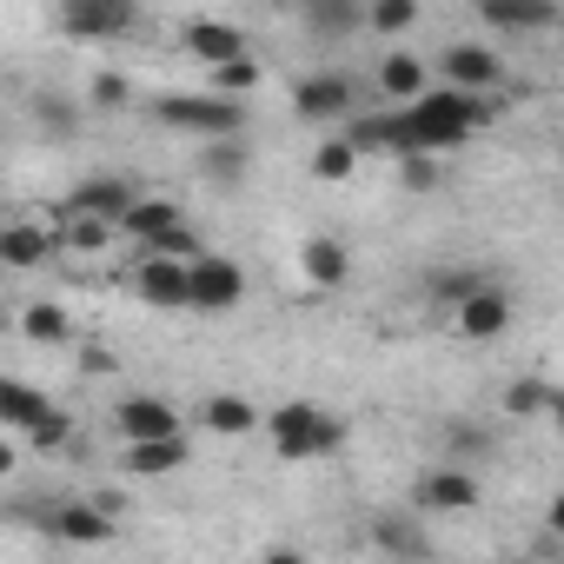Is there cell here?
Instances as JSON below:
<instances>
[{
	"instance_id": "ba28073f",
	"label": "cell",
	"mask_w": 564,
	"mask_h": 564,
	"mask_svg": "<svg viewBox=\"0 0 564 564\" xmlns=\"http://www.w3.org/2000/svg\"><path fill=\"white\" fill-rule=\"evenodd\" d=\"M478 21L498 28V34H551L557 0H478Z\"/></svg>"
},
{
	"instance_id": "e575fe53",
	"label": "cell",
	"mask_w": 564,
	"mask_h": 564,
	"mask_svg": "<svg viewBox=\"0 0 564 564\" xmlns=\"http://www.w3.org/2000/svg\"><path fill=\"white\" fill-rule=\"evenodd\" d=\"M471 286H478V272H438V279H432V293H438L445 306H458Z\"/></svg>"
},
{
	"instance_id": "44dd1931",
	"label": "cell",
	"mask_w": 564,
	"mask_h": 564,
	"mask_svg": "<svg viewBox=\"0 0 564 564\" xmlns=\"http://www.w3.org/2000/svg\"><path fill=\"white\" fill-rule=\"evenodd\" d=\"M306 28L319 41H346L352 28H366V8L359 0H306Z\"/></svg>"
},
{
	"instance_id": "f1b7e54d",
	"label": "cell",
	"mask_w": 564,
	"mask_h": 564,
	"mask_svg": "<svg viewBox=\"0 0 564 564\" xmlns=\"http://www.w3.org/2000/svg\"><path fill=\"white\" fill-rule=\"evenodd\" d=\"M21 326H28V339H41V346H61V339H67V313H61L54 300H34V306L21 313Z\"/></svg>"
},
{
	"instance_id": "9c48e42d",
	"label": "cell",
	"mask_w": 564,
	"mask_h": 564,
	"mask_svg": "<svg viewBox=\"0 0 564 564\" xmlns=\"http://www.w3.org/2000/svg\"><path fill=\"white\" fill-rule=\"evenodd\" d=\"M300 120H352V80L346 74H313L293 87Z\"/></svg>"
},
{
	"instance_id": "d590c367",
	"label": "cell",
	"mask_w": 564,
	"mask_h": 564,
	"mask_svg": "<svg viewBox=\"0 0 564 564\" xmlns=\"http://www.w3.org/2000/svg\"><path fill=\"white\" fill-rule=\"evenodd\" d=\"M94 107H127V74H100L94 80Z\"/></svg>"
},
{
	"instance_id": "7402d4cb",
	"label": "cell",
	"mask_w": 564,
	"mask_h": 564,
	"mask_svg": "<svg viewBox=\"0 0 564 564\" xmlns=\"http://www.w3.org/2000/svg\"><path fill=\"white\" fill-rule=\"evenodd\" d=\"M54 399L41 392V386H21V379H0V425H14V432H28L41 412H47Z\"/></svg>"
},
{
	"instance_id": "d4e9b609",
	"label": "cell",
	"mask_w": 564,
	"mask_h": 564,
	"mask_svg": "<svg viewBox=\"0 0 564 564\" xmlns=\"http://www.w3.org/2000/svg\"><path fill=\"white\" fill-rule=\"evenodd\" d=\"M379 87H386L392 100H412V94L425 87V61H412V54H386V61H379Z\"/></svg>"
},
{
	"instance_id": "4fadbf2b",
	"label": "cell",
	"mask_w": 564,
	"mask_h": 564,
	"mask_svg": "<svg viewBox=\"0 0 564 564\" xmlns=\"http://www.w3.org/2000/svg\"><path fill=\"white\" fill-rule=\"evenodd\" d=\"M47 531L67 538V544H107L113 538V511H100V505H54Z\"/></svg>"
},
{
	"instance_id": "74e56055",
	"label": "cell",
	"mask_w": 564,
	"mask_h": 564,
	"mask_svg": "<svg viewBox=\"0 0 564 564\" xmlns=\"http://www.w3.org/2000/svg\"><path fill=\"white\" fill-rule=\"evenodd\" d=\"M452 452H485V432H471V425H452Z\"/></svg>"
},
{
	"instance_id": "d6986e66",
	"label": "cell",
	"mask_w": 564,
	"mask_h": 564,
	"mask_svg": "<svg viewBox=\"0 0 564 564\" xmlns=\"http://www.w3.org/2000/svg\"><path fill=\"white\" fill-rule=\"evenodd\" d=\"M120 432H127V438H160V432H180V412H173L166 399L140 392V399L120 405Z\"/></svg>"
},
{
	"instance_id": "7a4b0ae2",
	"label": "cell",
	"mask_w": 564,
	"mask_h": 564,
	"mask_svg": "<svg viewBox=\"0 0 564 564\" xmlns=\"http://www.w3.org/2000/svg\"><path fill=\"white\" fill-rule=\"evenodd\" d=\"M339 445H346V425L313 399H293V405L272 412V452L279 458H326Z\"/></svg>"
},
{
	"instance_id": "277c9868",
	"label": "cell",
	"mask_w": 564,
	"mask_h": 564,
	"mask_svg": "<svg viewBox=\"0 0 564 564\" xmlns=\"http://www.w3.org/2000/svg\"><path fill=\"white\" fill-rule=\"evenodd\" d=\"M246 300V272L219 252H193L186 259V306L193 313H232Z\"/></svg>"
},
{
	"instance_id": "836d02e7",
	"label": "cell",
	"mask_w": 564,
	"mask_h": 564,
	"mask_svg": "<svg viewBox=\"0 0 564 564\" xmlns=\"http://www.w3.org/2000/svg\"><path fill=\"white\" fill-rule=\"evenodd\" d=\"M107 226H113V219H100V213H74V219H67V246H74V252H100V246H107Z\"/></svg>"
},
{
	"instance_id": "8fae6325",
	"label": "cell",
	"mask_w": 564,
	"mask_h": 564,
	"mask_svg": "<svg viewBox=\"0 0 564 564\" xmlns=\"http://www.w3.org/2000/svg\"><path fill=\"white\" fill-rule=\"evenodd\" d=\"M133 478H166L186 465V438L180 432H160V438H127V458H120Z\"/></svg>"
},
{
	"instance_id": "484cf974",
	"label": "cell",
	"mask_w": 564,
	"mask_h": 564,
	"mask_svg": "<svg viewBox=\"0 0 564 564\" xmlns=\"http://www.w3.org/2000/svg\"><path fill=\"white\" fill-rule=\"evenodd\" d=\"M252 87H259V61H252V54H232V61L213 67V94L239 100V94H252Z\"/></svg>"
},
{
	"instance_id": "5b68a950",
	"label": "cell",
	"mask_w": 564,
	"mask_h": 564,
	"mask_svg": "<svg viewBox=\"0 0 564 564\" xmlns=\"http://www.w3.org/2000/svg\"><path fill=\"white\" fill-rule=\"evenodd\" d=\"M133 28V0H67L61 34L67 41H120Z\"/></svg>"
},
{
	"instance_id": "9a60e30c",
	"label": "cell",
	"mask_w": 564,
	"mask_h": 564,
	"mask_svg": "<svg viewBox=\"0 0 564 564\" xmlns=\"http://www.w3.org/2000/svg\"><path fill=\"white\" fill-rule=\"evenodd\" d=\"M445 80L465 87V94H485V87L505 80V67H498L491 47H445Z\"/></svg>"
},
{
	"instance_id": "2e32d148",
	"label": "cell",
	"mask_w": 564,
	"mask_h": 564,
	"mask_svg": "<svg viewBox=\"0 0 564 564\" xmlns=\"http://www.w3.org/2000/svg\"><path fill=\"white\" fill-rule=\"evenodd\" d=\"M199 166H206V180L239 186V180L252 173V153H246V140H239V133H213V140L199 147Z\"/></svg>"
},
{
	"instance_id": "6da1fadb",
	"label": "cell",
	"mask_w": 564,
	"mask_h": 564,
	"mask_svg": "<svg viewBox=\"0 0 564 564\" xmlns=\"http://www.w3.org/2000/svg\"><path fill=\"white\" fill-rule=\"evenodd\" d=\"M485 120V100L465 87H419L405 100V113H392V153H452L471 140V127Z\"/></svg>"
},
{
	"instance_id": "ffe728a7",
	"label": "cell",
	"mask_w": 564,
	"mask_h": 564,
	"mask_svg": "<svg viewBox=\"0 0 564 564\" xmlns=\"http://www.w3.org/2000/svg\"><path fill=\"white\" fill-rule=\"evenodd\" d=\"M300 265H306L313 286H346V279H352V252L339 239H306L300 246Z\"/></svg>"
},
{
	"instance_id": "8992f818",
	"label": "cell",
	"mask_w": 564,
	"mask_h": 564,
	"mask_svg": "<svg viewBox=\"0 0 564 564\" xmlns=\"http://www.w3.org/2000/svg\"><path fill=\"white\" fill-rule=\"evenodd\" d=\"M133 293H140L147 306H160V313H180V306H186V259L147 252L140 272H133Z\"/></svg>"
},
{
	"instance_id": "ac0fdd59",
	"label": "cell",
	"mask_w": 564,
	"mask_h": 564,
	"mask_svg": "<svg viewBox=\"0 0 564 564\" xmlns=\"http://www.w3.org/2000/svg\"><path fill=\"white\" fill-rule=\"evenodd\" d=\"M127 206H133V186H127V180H113V173H94V180H80V186H74V213L120 219Z\"/></svg>"
},
{
	"instance_id": "52a82bcc",
	"label": "cell",
	"mask_w": 564,
	"mask_h": 564,
	"mask_svg": "<svg viewBox=\"0 0 564 564\" xmlns=\"http://www.w3.org/2000/svg\"><path fill=\"white\" fill-rule=\"evenodd\" d=\"M452 313H458V333H465V339H498V333L511 326V293L491 286V279H478V286H471Z\"/></svg>"
},
{
	"instance_id": "4316f807",
	"label": "cell",
	"mask_w": 564,
	"mask_h": 564,
	"mask_svg": "<svg viewBox=\"0 0 564 564\" xmlns=\"http://www.w3.org/2000/svg\"><path fill=\"white\" fill-rule=\"evenodd\" d=\"M505 405H511L518 419H538V412L557 405V392H551V379H511V386H505Z\"/></svg>"
},
{
	"instance_id": "cb8c5ba5",
	"label": "cell",
	"mask_w": 564,
	"mask_h": 564,
	"mask_svg": "<svg viewBox=\"0 0 564 564\" xmlns=\"http://www.w3.org/2000/svg\"><path fill=\"white\" fill-rule=\"evenodd\" d=\"M372 538H379L386 551H399V557H425V551H432V538H425L412 518H399V511H386V518L372 524Z\"/></svg>"
},
{
	"instance_id": "f35d334b",
	"label": "cell",
	"mask_w": 564,
	"mask_h": 564,
	"mask_svg": "<svg viewBox=\"0 0 564 564\" xmlns=\"http://www.w3.org/2000/svg\"><path fill=\"white\" fill-rule=\"evenodd\" d=\"M14 471V445H0V478H8Z\"/></svg>"
},
{
	"instance_id": "3957f363",
	"label": "cell",
	"mask_w": 564,
	"mask_h": 564,
	"mask_svg": "<svg viewBox=\"0 0 564 564\" xmlns=\"http://www.w3.org/2000/svg\"><path fill=\"white\" fill-rule=\"evenodd\" d=\"M153 113H160V127H180L193 140H213V133H239L246 127L239 100H226V94H166Z\"/></svg>"
},
{
	"instance_id": "f546056e",
	"label": "cell",
	"mask_w": 564,
	"mask_h": 564,
	"mask_svg": "<svg viewBox=\"0 0 564 564\" xmlns=\"http://www.w3.org/2000/svg\"><path fill=\"white\" fill-rule=\"evenodd\" d=\"M67 438H74V419H67L61 405H47V412L28 425V445H34V452H61Z\"/></svg>"
},
{
	"instance_id": "30bf717a",
	"label": "cell",
	"mask_w": 564,
	"mask_h": 564,
	"mask_svg": "<svg viewBox=\"0 0 564 564\" xmlns=\"http://www.w3.org/2000/svg\"><path fill=\"white\" fill-rule=\"evenodd\" d=\"M471 505H478V478L458 471V458L419 478V511H471Z\"/></svg>"
},
{
	"instance_id": "8d00e7d4",
	"label": "cell",
	"mask_w": 564,
	"mask_h": 564,
	"mask_svg": "<svg viewBox=\"0 0 564 564\" xmlns=\"http://www.w3.org/2000/svg\"><path fill=\"white\" fill-rule=\"evenodd\" d=\"M80 372H113V352H107V346H87V352H80Z\"/></svg>"
},
{
	"instance_id": "1f68e13d",
	"label": "cell",
	"mask_w": 564,
	"mask_h": 564,
	"mask_svg": "<svg viewBox=\"0 0 564 564\" xmlns=\"http://www.w3.org/2000/svg\"><path fill=\"white\" fill-rule=\"evenodd\" d=\"M34 120H41L54 140H67V133H74V100H61V94H34Z\"/></svg>"
},
{
	"instance_id": "83f0119b",
	"label": "cell",
	"mask_w": 564,
	"mask_h": 564,
	"mask_svg": "<svg viewBox=\"0 0 564 564\" xmlns=\"http://www.w3.org/2000/svg\"><path fill=\"white\" fill-rule=\"evenodd\" d=\"M366 28H372V34H405V28H419V0H372V8H366Z\"/></svg>"
},
{
	"instance_id": "d6a6232c",
	"label": "cell",
	"mask_w": 564,
	"mask_h": 564,
	"mask_svg": "<svg viewBox=\"0 0 564 564\" xmlns=\"http://www.w3.org/2000/svg\"><path fill=\"white\" fill-rule=\"evenodd\" d=\"M392 160H399L405 193H432V186H438V160H432V153H392Z\"/></svg>"
},
{
	"instance_id": "7c38bea8",
	"label": "cell",
	"mask_w": 564,
	"mask_h": 564,
	"mask_svg": "<svg viewBox=\"0 0 564 564\" xmlns=\"http://www.w3.org/2000/svg\"><path fill=\"white\" fill-rule=\"evenodd\" d=\"M54 246H61V239H54L41 219H14V226H0V265H21V272H28V265H47V259H54Z\"/></svg>"
},
{
	"instance_id": "603a6c76",
	"label": "cell",
	"mask_w": 564,
	"mask_h": 564,
	"mask_svg": "<svg viewBox=\"0 0 564 564\" xmlns=\"http://www.w3.org/2000/svg\"><path fill=\"white\" fill-rule=\"evenodd\" d=\"M199 419H206V425H213L219 438H246V432L259 425V412H252V405H246L239 392H213V399L199 405Z\"/></svg>"
},
{
	"instance_id": "4dcf8cb0",
	"label": "cell",
	"mask_w": 564,
	"mask_h": 564,
	"mask_svg": "<svg viewBox=\"0 0 564 564\" xmlns=\"http://www.w3.org/2000/svg\"><path fill=\"white\" fill-rule=\"evenodd\" d=\"M352 166H359V147H352V140H326V147L313 153V173H319V180H352Z\"/></svg>"
},
{
	"instance_id": "e0dca14e",
	"label": "cell",
	"mask_w": 564,
	"mask_h": 564,
	"mask_svg": "<svg viewBox=\"0 0 564 564\" xmlns=\"http://www.w3.org/2000/svg\"><path fill=\"white\" fill-rule=\"evenodd\" d=\"M120 226L140 239V246H153L160 232H173V226H186V213L173 206V199H147V193H133V206L120 213Z\"/></svg>"
},
{
	"instance_id": "5bb4252c",
	"label": "cell",
	"mask_w": 564,
	"mask_h": 564,
	"mask_svg": "<svg viewBox=\"0 0 564 564\" xmlns=\"http://www.w3.org/2000/svg\"><path fill=\"white\" fill-rule=\"evenodd\" d=\"M186 54L193 61H206V67H219V61H232V54H246V34L232 28V21H186Z\"/></svg>"
}]
</instances>
